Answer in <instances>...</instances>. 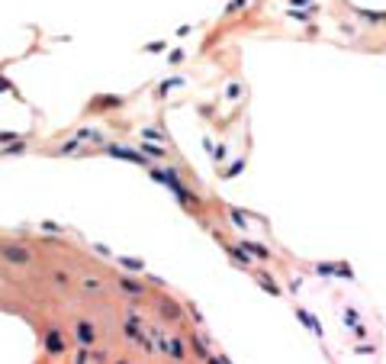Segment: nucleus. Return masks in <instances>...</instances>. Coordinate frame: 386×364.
Listing matches in <instances>:
<instances>
[{
    "label": "nucleus",
    "mask_w": 386,
    "mask_h": 364,
    "mask_svg": "<svg viewBox=\"0 0 386 364\" xmlns=\"http://www.w3.org/2000/svg\"><path fill=\"white\" fill-rule=\"evenodd\" d=\"M225 252H229V258L235 261V264H242V268H248L251 264V255L245 252V248H235V245H225Z\"/></svg>",
    "instance_id": "5"
},
{
    "label": "nucleus",
    "mask_w": 386,
    "mask_h": 364,
    "mask_svg": "<svg viewBox=\"0 0 386 364\" xmlns=\"http://www.w3.org/2000/svg\"><path fill=\"white\" fill-rule=\"evenodd\" d=\"M245 4H248V0H232V4H229V13H235V10H242Z\"/></svg>",
    "instance_id": "16"
},
{
    "label": "nucleus",
    "mask_w": 386,
    "mask_h": 364,
    "mask_svg": "<svg viewBox=\"0 0 386 364\" xmlns=\"http://www.w3.org/2000/svg\"><path fill=\"white\" fill-rule=\"evenodd\" d=\"M0 255H4L7 264H20V268L32 261V252L26 245H0Z\"/></svg>",
    "instance_id": "3"
},
{
    "label": "nucleus",
    "mask_w": 386,
    "mask_h": 364,
    "mask_svg": "<svg viewBox=\"0 0 386 364\" xmlns=\"http://www.w3.org/2000/svg\"><path fill=\"white\" fill-rule=\"evenodd\" d=\"M116 284H119V290H122V294H129V297H142V294H145V287H138V284H135L132 277H119Z\"/></svg>",
    "instance_id": "6"
},
{
    "label": "nucleus",
    "mask_w": 386,
    "mask_h": 364,
    "mask_svg": "<svg viewBox=\"0 0 386 364\" xmlns=\"http://www.w3.org/2000/svg\"><path fill=\"white\" fill-rule=\"evenodd\" d=\"M107 152L113 158H122V161H132V165H148V158H142L138 152H132V148H119V145H107Z\"/></svg>",
    "instance_id": "4"
},
{
    "label": "nucleus",
    "mask_w": 386,
    "mask_h": 364,
    "mask_svg": "<svg viewBox=\"0 0 386 364\" xmlns=\"http://www.w3.org/2000/svg\"><path fill=\"white\" fill-rule=\"evenodd\" d=\"M74 339L81 348H93L96 345V326L90 322V319H77L74 322Z\"/></svg>",
    "instance_id": "2"
},
{
    "label": "nucleus",
    "mask_w": 386,
    "mask_h": 364,
    "mask_svg": "<svg viewBox=\"0 0 386 364\" xmlns=\"http://www.w3.org/2000/svg\"><path fill=\"white\" fill-rule=\"evenodd\" d=\"M84 290H87V294H100L103 287H100V280H96V277H87L84 280Z\"/></svg>",
    "instance_id": "14"
},
{
    "label": "nucleus",
    "mask_w": 386,
    "mask_h": 364,
    "mask_svg": "<svg viewBox=\"0 0 386 364\" xmlns=\"http://www.w3.org/2000/svg\"><path fill=\"white\" fill-rule=\"evenodd\" d=\"M142 136H145V139H155V142H158V139H164L158 129H142Z\"/></svg>",
    "instance_id": "15"
},
{
    "label": "nucleus",
    "mask_w": 386,
    "mask_h": 364,
    "mask_svg": "<svg viewBox=\"0 0 386 364\" xmlns=\"http://www.w3.org/2000/svg\"><path fill=\"white\" fill-rule=\"evenodd\" d=\"M242 248H245V252H251V255H258V258H270L267 248L258 245V242H251V238H242Z\"/></svg>",
    "instance_id": "9"
},
{
    "label": "nucleus",
    "mask_w": 386,
    "mask_h": 364,
    "mask_svg": "<svg viewBox=\"0 0 386 364\" xmlns=\"http://www.w3.org/2000/svg\"><path fill=\"white\" fill-rule=\"evenodd\" d=\"M0 91H13V84L7 81V77H0Z\"/></svg>",
    "instance_id": "19"
},
{
    "label": "nucleus",
    "mask_w": 386,
    "mask_h": 364,
    "mask_svg": "<svg viewBox=\"0 0 386 364\" xmlns=\"http://www.w3.org/2000/svg\"><path fill=\"white\" fill-rule=\"evenodd\" d=\"M187 342L193 345V351H197V358H200V361H206V358H209V348H206L203 342H200V335H187Z\"/></svg>",
    "instance_id": "11"
},
{
    "label": "nucleus",
    "mask_w": 386,
    "mask_h": 364,
    "mask_svg": "<svg viewBox=\"0 0 386 364\" xmlns=\"http://www.w3.org/2000/svg\"><path fill=\"white\" fill-rule=\"evenodd\" d=\"M0 142H16V132H7L4 129V132H0Z\"/></svg>",
    "instance_id": "17"
},
{
    "label": "nucleus",
    "mask_w": 386,
    "mask_h": 364,
    "mask_svg": "<svg viewBox=\"0 0 386 364\" xmlns=\"http://www.w3.org/2000/svg\"><path fill=\"white\" fill-rule=\"evenodd\" d=\"M42 348H45L49 358H61V354L71 348V342H68V335L61 329H49L45 335H42Z\"/></svg>",
    "instance_id": "1"
},
{
    "label": "nucleus",
    "mask_w": 386,
    "mask_h": 364,
    "mask_svg": "<svg viewBox=\"0 0 386 364\" xmlns=\"http://www.w3.org/2000/svg\"><path fill=\"white\" fill-rule=\"evenodd\" d=\"M258 284L267 290L270 297H280V287H277V280H274V277H267V274H258Z\"/></svg>",
    "instance_id": "12"
},
{
    "label": "nucleus",
    "mask_w": 386,
    "mask_h": 364,
    "mask_svg": "<svg viewBox=\"0 0 386 364\" xmlns=\"http://www.w3.org/2000/svg\"><path fill=\"white\" fill-rule=\"evenodd\" d=\"M161 351H171L177 361H183V345H180V339H161Z\"/></svg>",
    "instance_id": "7"
},
{
    "label": "nucleus",
    "mask_w": 386,
    "mask_h": 364,
    "mask_svg": "<svg viewBox=\"0 0 386 364\" xmlns=\"http://www.w3.org/2000/svg\"><path fill=\"white\" fill-rule=\"evenodd\" d=\"M183 313L177 309V303H168V300H161V319H168V322H177Z\"/></svg>",
    "instance_id": "8"
},
{
    "label": "nucleus",
    "mask_w": 386,
    "mask_h": 364,
    "mask_svg": "<svg viewBox=\"0 0 386 364\" xmlns=\"http://www.w3.org/2000/svg\"><path fill=\"white\" fill-rule=\"evenodd\" d=\"M116 261H119V264H122V268H126V271H132V274L145 268V261H135V258H116Z\"/></svg>",
    "instance_id": "13"
},
{
    "label": "nucleus",
    "mask_w": 386,
    "mask_h": 364,
    "mask_svg": "<svg viewBox=\"0 0 386 364\" xmlns=\"http://www.w3.org/2000/svg\"><path fill=\"white\" fill-rule=\"evenodd\" d=\"M296 316H300V322L306 326V329H312V332H315V335H319V339H322V326L315 322V319H312L309 313H306V309H296Z\"/></svg>",
    "instance_id": "10"
},
{
    "label": "nucleus",
    "mask_w": 386,
    "mask_h": 364,
    "mask_svg": "<svg viewBox=\"0 0 386 364\" xmlns=\"http://www.w3.org/2000/svg\"><path fill=\"white\" fill-rule=\"evenodd\" d=\"M113 364H132V361H126V358H119V361H113Z\"/></svg>",
    "instance_id": "20"
},
{
    "label": "nucleus",
    "mask_w": 386,
    "mask_h": 364,
    "mask_svg": "<svg viewBox=\"0 0 386 364\" xmlns=\"http://www.w3.org/2000/svg\"><path fill=\"white\" fill-rule=\"evenodd\" d=\"M142 152H148V155H164L161 148H155V145H142Z\"/></svg>",
    "instance_id": "18"
}]
</instances>
